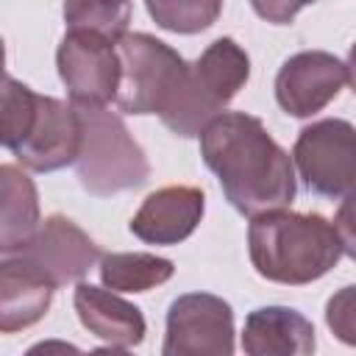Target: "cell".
<instances>
[{
	"mask_svg": "<svg viewBox=\"0 0 356 356\" xmlns=\"http://www.w3.org/2000/svg\"><path fill=\"white\" fill-rule=\"evenodd\" d=\"M200 156L217 175L225 200L245 217L286 209L298 181L292 156L270 136L264 122L245 111L217 114L200 134Z\"/></svg>",
	"mask_w": 356,
	"mask_h": 356,
	"instance_id": "6da1fadb",
	"label": "cell"
},
{
	"mask_svg": "<svg viewBox=\"0 0 356 356\" xmlns=\"http://www.w3.org/2000/svg\"><path fill=\"white\" fill-rule=\"evenodd\" d=\"M248 253L261 278L286 286L312 284L331 273L342 256H353L331 220L289 209L250 217Z\"/></svg>",
	"mask_w": 356,
	"mask_h": 356,
	"instance_id": "7a4b0ae2",
	"label": "cell"
},
{
	"mask_svg": "<svg viewBox=\"0 0 356 356\" xmlns=\"http://www.w3.org/2000/svg\"><path fill=\"white\" fill-rule=\"evenodd\" d=\"M114 47L120 56L117 108L125 114H159L167 122L184 97L189 61L150 33H122Z\"/></svg>",
	"mask_w": 356,
	"mask_h": 356,
	"instance_id": "3957f363",
	"label": "cell"
},
{
	"mask_svg": "<svg viewBox=\"0 0 356 356\" xmlns=\"http://www.w3.org/2000/svg\"><path fill=\"white\" fill-rule=\"evenodd\" d=\"M75 111L81 120V147L72 164L81 186L95 197L139 189L150 178V164L122 117L106 106H75Z\"/></svg>",
	"mask_w": 356,
	"mask_h": 356,
	"instance_id": "277c9868",
	"label": "cell"
},
{
	"mask_svg": "<svg viewBox=\"0 0 356 356\" xmlns=\"http://www.w3.org/2000/svg\"><path fill=\"white\" fill-rule=\"evenodd\" d=\"M248 78H250L248 53L231 36L214 39L200 53V58L189 64V83L172 134L184 139L197 136L217 114L225 111V106L236 97V92L248 83Z\"/></svg>",
	"mask_w": 356,
	"mask_h": 356,
	"instance_id": "5b68a950",
	"label": "cell"
},
{
	"mask_svg": "<svg viewBox=\"0 0 356 356\" xmlns=\"http://www.w3.org/2000/svg\"><path fill=\"white\" fill-rule=\"evenodd\" d=\"M353 161L356 131L339 117L306 125L292 147V164L298 167L306 189L331 200L353 195Z\"/></svg>",
	"mask_w": 356,
	"mask_h": 356,
	"instance_id": "8992f818",
	"label": "cell"
},
{
	"mask_svg": "<svg viewBox=\"0 0 356 356\" xmlns=\"http://www.w3.org/2000/svg\"><path fill=\"white\" fill-rule=\"evenodd\" d=\"M164 356H231L234 309L211 292L178 295L167 309Z\"/></svg>",
	"mask_w": 356,
	"mask_h": 356,
	"instance_id": "52a82bcc",
	"label": "cell"
},
{
	"mask_svg": "<svg viewBox=\"0 0 356 356\" xmlns=\"http://www.w3.org/2000/svg\"><path fill=\"white\" fill-rule=\"evenodd\" d=\"M58 75L78 108L114 103L120 86V56L111 39L92 31H67L56 53Z\"/></svg>",
	"mask_w": 356,
	"mask_h": 356,
	"instance_id": "ba28073f",
	"label": "cell"
},
{
	"mask_svg": "<svg viewBox=\"0 0 356 356\" xmlns=\"http://www.w3.org/2000/svg\"><path fill=\"white\" fill-rule=\"evenodd\" d=\"M345 86H350L348 61L325 50H300L281 64L275 100L289 117H314L337 100Z\"/></svg>",
	"mask_w": 356,
	"mask_h": 356,
	"instance_id": "9c48e42d",
	"label": "cell"
},
{
	"mask_svg": "<svg viewBox=\"0 0 356 356\" xmlns=\"http://www.w3.org/2000/svg\"><path fill=\"white\" fill-rule=\"evenodd\" d=\"M19 253L36 261L56 286L83 281V275L103 256L95 239L64 214H50L47 220H42L36 234Z\"/></svg>",
	"mask_w": 356,
	"mask_h": 356,
	"instance_id": "30bf717a",
	"label": "cell"
},
{
	"mask_svg": "<svg viewBox=\"0 0 356 356\" xmlns=\"http://www.w3.org/2000/svg\"><path fill=\"white\" fill-rule=\"evenodd\" d=\"M81 147V120L72 103L42 95L31 134L14 150L17 161L33 172H56L75 161Z\"/></svg>",
	"mask_w": 356,
	"mask_h": 356,
	"instance_id": "8fae6325",
	"label": "cell"
},
{
	"mask_svg": "<svg viewBox=\"0 0 356 356\" xmlns=\"http://www.w3.org/2000/svg\"><path fill=\"white\" fill-rule=\"evenodd\" d=\"M206 211V195L197 186H161L150 192L128 228L145 245H178L195 234Z\"/></svg>",
	"mask_w": 356,
	"mask_h": 356,
	"instance_id": "7c38bea8",
	"label": "cell"
},
{
	"mask_svg": "<svg viewBox=\"0 0 356 356\" xmlns=\"http://www.w3.org/2000/svg\"><path fill=\"white\" fill-rule=\"evenodd\" d=\"M53 278L28 256L8 253L0 259V334H17L36 325L56 295Z\"/></svg>",
	"mask_w": 356,
	"mask_h": 356,
	"instance_id": "4fadbf2b",
	"label": "cell"
},
{
	"mask_svg": "<svg viewBox=\"0 0 356 356\" xmlns=\"http://www.w3.org/2000/svg\"><path fill=\"white\" fill-rule=\"evenodd\" d=\"M72 303H75L81 325L92 337L103 339L111 350H131L142 345L147 323L142 312L125 298H120L114 289L78 281Z\"/></svg>",
	"mask_w": 356,
	"mask_h": 356,
	"instance_id": "5bb4252c",
	"label": "cell"
},
{
	"mask_svg": "<svg viewBox=\"0 0 356 356\" xmlns=\"http://www.w3.org/2000/svg\"><path fill=\"white\" fill-rule=\"evenodd\" d=\"M314 348V325L298 309L261 306L245 317L242 350L248 356H309Z\"/></svg>",
	"mask_w": 356,
	"mask_h": 356,
	"instance_id": "9a60e30c",
	"label": "cell"
},
{
	"mask_svg": "<svg viewBox=\"0 0 356 356\" xmlns=\"http://www.w3.org/2000/svg\"><path fill=\"white\" fill-rule=\"evenodd\" d=\"M42 222L33 178L17 164H0V253H19Z\"/></svg>",
	"mask_w": 356,
	"mask_h": 356,
	"instance_id": "2e32d148",
	"label": "cell"
},
{
	"mask_svg": "<svg viewBox=\"0 0 356 356\" xmlns=\"http://www.w3.org/2000/svg\"><path fill=\"white\" fill-rule=\"evenodd\" d=\"M175 264L156 253H103L100 281L114 292H147L170 281Z\"/></svg>",
	"mask_w": 356,
	"mask_h": 356,
	"instance_id": "e0dca14e",
	"label": "cell"
},
{
	"mask_svg": "<svg viewBox=\"0 0 356 356\" xmlns=\"http://www.w3.org/2000/svg\"><path fill=\"white\" fill-rule=\"evenodd\" d=\"M39 97L22 81L0 72V147L14 153L25 142L39 114Z\"/></svg>",
	"mask_w": 356,
	"mask_h": 356,
	"instance_id": "ac0fdd59",
	"label": "cell"
},
{
	"mask_svg": "<svg viewBox=\"0 0 356 356\" xmlns=\"http://www.w3.org/2000/svg\"><path fill=\"white\" fill-rule=\"evenodd\" d=\"M67 31H92L111 42L128 33L131 0H64Z\"/></svg>",
	"mask_w": 356,
	"mask_h": 356,
	"instance_id": "d6986e66",
	"label": "cell"
},
{
	"mask_svg": "<svg viewBox=\"0 0 356 356\" xmlns=\"http://www.w3.org/2000/svg\"><path fill=\"white\" fill-rule=\"evenodd\" d=\"M153 22L172 33H200L222 11V0H145Z\"/></svg>",
	"mask_w": 356,
	"mask_h": 356,
	"instance_id": "ffe728a7",
	"label": "cell"
},
{
	"mask_svg": "<svg viewBox=\"0 0 356 356\" xmlns=\"http://www.w3.org/2000/svg\"><path fill=\"white\" fill-rule=\"evenodd\" d=\"M325 323L328 328L345 342L353 345V286H342L325 306Z\"/></svg>",
	"mask_w": 356,
	"mask_h": 356,
	"instance_id": "44dd1931",
	"label": "cell"
},
{
	"mask_svg": "<svg viewBox=\"0 0 356 356\" xmlns=\"http://www.w3.org/2000/svg\"><path fill=\"white\" fill-rule=\"evenodd\" d=\"M312 3L314 0H250L253 11L273 25H289L298 17V11Z\"/></svg>",
	"mask_w": 356,
	"mask_h": 356,
	"instance_id": "7402d4cb",
	"label": "cell"
},
{
	"mask_svg": "<svg viewBox=\"0 0 356 356\" xmlns=\"http://www.w3.org/2000/svg\"><path fill=\"white\" fill-rule=\"evenodd\" d=\"M6 67V44H3V36H0V72Z\"/></svg>",
	"mask_w": 356,
	"mask_h": 356,
	"instance_id": "603a6c76",
	"label": "cell"
}]
</instances>
